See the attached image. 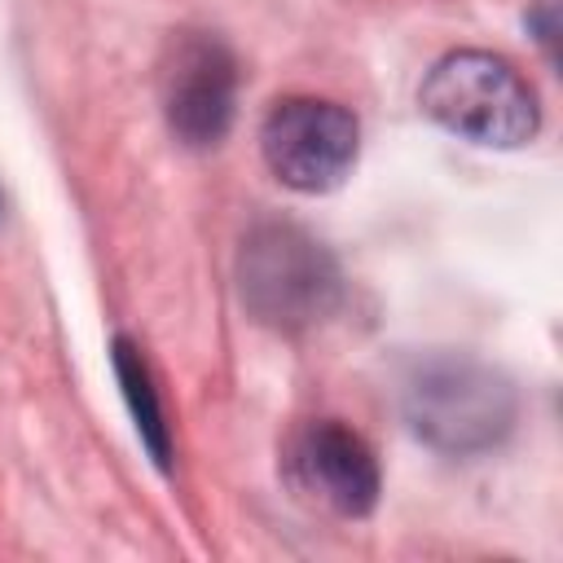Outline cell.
Returning <instances> with one entry per match:
<instances>
[{"mask_svg":"<svg viewBox=\"0 0 563 563\" xmlns=\"http://www.w3.org/2000/svg\"><path fill=\"white\" fill-rule=\"evenodd\" d=\"M400 413L427 449L444 457H479L515 431L519 396L501 369L440 352L405 374Z\"/></svg>","mask_w":563,"mask_h":563,"instance_id":"1","label":"cell"},{"mask_svg":"<svg viewBox=\"0 0 563 563\" xmlns=\"http://www.w3.org/2000/svg\"><path fill=\"white\" fill-rule=\"evenodd\" d=\"M238 295L251 321L277 334H303L339 308L343 273L321 238L290 220H264L242 238Z\"/></svg>","mask_w":563,"mask_h":563,"instance_id":"2","label":"cell"},{"mask_svg":"<svg viewBox=\"0 0 563 563\" xmlns=\"http://www.w3.org/2000/svg\"><path fill=\"white\" fill-rule=\"evenodd\" d=\"M418 106L444 132L475 145H493V150H519L541 128L532 84L506 57L484 48L444 53L427 70L418 88Z\"/></svg>","mask_w":563,"mask_h":563,"instance_id":"3","label":"cell"},{"mask_svg":"<svg viewBox=\"0 0 563 563\" xmlns=\"http://www.w3.org/2000/svg\"><path fill=\"white\" fill-rule=\"evenodd\" d=\"M268 172L295 194H330L361 154V123L325 97H282L260 128Z\"/></svg>","mask_w":563,"mask_h":563,"instance_id":"4","label":"cell"},{"mask_svg":"<svg viewBox=\"0 0 563 563\" xmlns=\"http://www.w3.org/2000/svg\"><path fill=\"white\" fill-rule=\"evenodd\" d=\"M163 114L180 145L211 150L229 136L238 114V62L216 35L176 40L163 66Z\"/></svg>","mask_w":563,"mask_h":563,"instance_id":"5","label":"cell"},{"mask_svg":"<svg viewBox=\"0 0 563 563\" xmlns=\"http://www.w3.org/2000/svg\"><path fill=\"white\" fill-rule=\"evenodd\" d=\"M286 475L303 497L343 519H365L383 488L374 449L339 418H317L290 440Z\"/></svg>","mask_w":563,"mask_h":563,"instance_id":"6","label":"cell"},{"mask_svg":"<svg viewBox=\"0 0 563 563\" xmlns=\"http://www.w3.org/2000/svg\"><path fill=\"white\" fill-rule=\"evenodd\" d=\"M110 365H114L119 391L128 400V413L136 422V435H141L145 453L154 457L158 471H167L172 466V427H167V413H163V400H158V387H154V374H150L141 347L128 334H114Z\"/></svg>","mask_w":563,"mask_h":563,"instance_id":"7","label":"cell"},{"mask_svg":"<svg viewBox=\"0 0 563 563\" xmlns=\"http://www.w3.org/2000/svg\"><path fill=\"white\" fill-rule=\"evenodd\" d=\"M528 26L537 31L541 48H545V53H554V0H537V4H532V13H528Z\"/></svg>","mask_w":563,"mask_h":563,"instance_id":"8","label":"cell"}]
</instances>
